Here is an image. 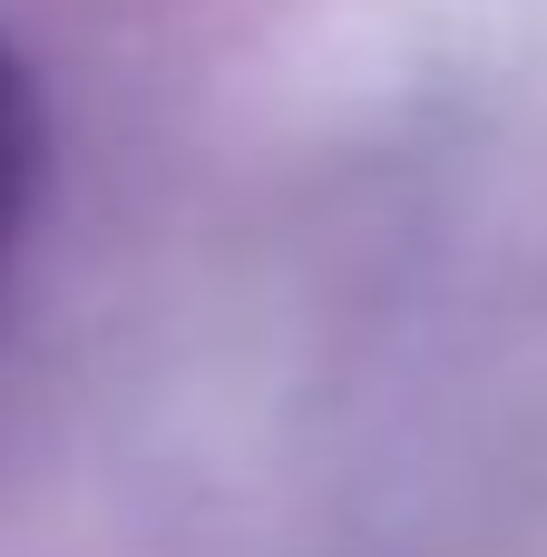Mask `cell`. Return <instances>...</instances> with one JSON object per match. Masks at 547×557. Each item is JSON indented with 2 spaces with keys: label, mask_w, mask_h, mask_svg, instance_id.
I'll return each instance as SVG.
<instances>
[{
  "label": "cell",
  "mask_w": 547,
  "mask_h": 557,
  "mask_svg": "<svg viewBox=\"0 0 547 557\" xmlns=\"http://www.w3.org/2000/svg\"><path fill=\"white\" fill-rule=\"evenodd\" d=\"M29 176H39V98H29L20 59L0 49V245L29 215Z\"/></svg>",
  "instance_id": "cell-1"
}]
</instances>
